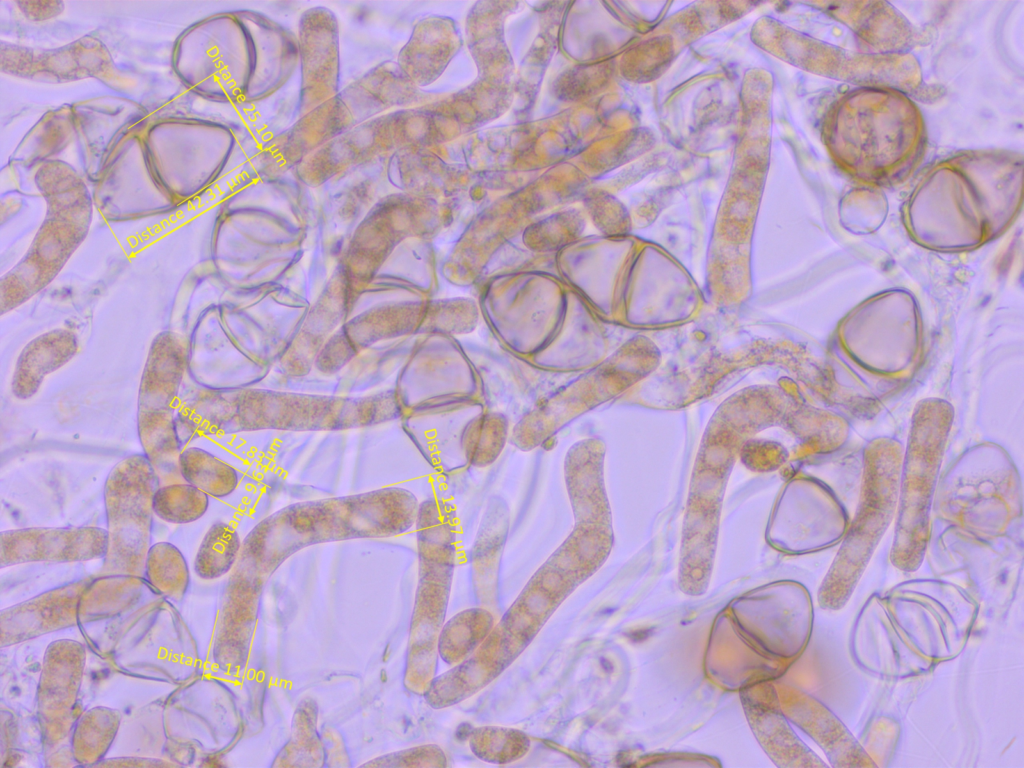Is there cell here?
I'll return each mask as SVG.
<instances>
[{
  "label": "cell",
  "instance_id": "1",
  "mask_svg": "<svg viewBox=\"0 0 1024 768\" xmlns=\"http://www.w3.org/2000/svg\"><path fill=\"white\" fill-rule=\"evenodd\" d=\"M298 63L297 35L249 9L217 13L190 25L172 51L180 81L220 103L267 99L290 80Z\"/></svg>",
  "mask_w": 1024,
  "mask_h": 768
},
{
  "label": "cell",
  "instance_id": "2",
  "mask_svg": "<svg viewBox=\"0 0 1024 768\" xmlns=\"http://www.w3.org/2000/svg\"><path fill=\"white\" fill-rule=\"evenodd\" d=\"M419 505L412 492L398 487L290 504L250 531L234 573L263 574L304 545L402 534L415 525Z\"/></svg>",
  "mask_w": 1024,
  "mask_h": 768
},
{
  "label": "cell",
  "instance_id": "3",
  "mask_svg": "<svg viewBox=\"0 0 1024 768\" xmlns=\"http://www.w3.org/2000/svg\"><path fill=\"white\" fill-rule=\"evenodd\" d=\"M386 399L341 400L301 395L259 398L208 392L187 401L178 412V428L189 441L203 434L282 431H338L376 425L395 418Z\"/></svg>",
  "mask_w": 1024,
  "mask_h": 768
},
{
  "label": "cell",
  "instance_id": "4",
  "mask_svg": "<svg viewBox=\"0 0 1024 768\" xmlns=\"http://www.w3.org/2000/svg\"><path fill=\"white\" fill-rule=\"evenodd\" d=\"M34 182L47 213L23 259L0 283L1 311L19 306L48 285L85 238L92 219V199L73 166L53 159L43 163Z\"/></svg>",
  "mask_w": 1024,
  "mask_h": 768
},
{
  "label": "cell",
  "instance_id": "5",
  "mask_svg": "<svg viewBox=\"0 0 1024 768\" xmlns=\"http://www.w3.org/2000/svg\"><path fill=\"white\" fill-rule=\"evenodd\" d=\"M903 447L880 437L864 449L863 477L855 517L818 593L823 609L848 602L878 543L896 515Z\"/></svg>",
  "mask_w": 1024,
  "mask_h": 768
},
{
  "label": "cell",
  "instance_id": "6",
  "mask_svg": "<svg viewBox=\"0 0 1024 768\" xmlns=\"http://www.w3.org/2000/svg\"><path fill=\"white\" fill-rule=\"evenodd\" d=\"M949 404L922 402L912 418L900 471L891 562L902 571L917 570L929 538L930 509L944 449L952 425Z\"/></svg>",
  "mask_w": 1024,
  "mask_h": 768
},
{
  "label": "cell",
  "instance_id": "7",
  "mask_svg": "<svg viewBox=\"0 0 1024 768\" xmlns=\"http://www.w3.org/2000/svg\"><path fill=\"white\" fill-rule=\"evenodd\" d=\"M151 168L173 199H188L210 186L227 168L239 144L229 125L199 118H167L145 128Z\"/></svg>",
  "mask_w": 1024,
  "mask_h": 768
},
{
  "label": "cell",
  "instance_id": "8",
  "mask_svg": "<svg viewBox=\"0 0 1024 768\" xmlns=\"http://www.w3.org/2000/svg\"><path fill=\"white\" fill-rule=\"evenodd\" d=\"M159 482L144 453L126 456L110 470L103 492L108 549L102 575L144 577Z\"/></svg>",
  "mask_w": 1024,
  "mask_h": 768
},
{
  "label": "cell",
  "instance_id": "9",
  "mask_svg": "<svg viewBox=\"0 0 1024 768\" xmlns=\"http://www.w3.org/2000/svg\"><path fill=\"white\" fill-rule=\"evenodd\" d=\"M186 349L175 333L164 332L151 345L141 376L137 431L143 453L163 482L182 479L176 403L186 367Z\"/></svg>",
  "mask_w": 1024,
  "mask_h": 768
},
{
  "label": "cell",
  "instance_id": "10",
  "mask_svg": "<svg viewBox=\"0 0 1024 768\" xmlns=\"http://www.w3.org/2000/svg\"><path fill=\"white\" fill-rule=\"evenodd\" d=\"M300 85L297 116L337 96L340 88V32L335 13L327 7L306 9L297 31Z\"/></svg>",
  "mask_w": 1024,
  "mask_h": 768
},
{
  "label": "cell",
  "instance_id": "11",
  "mask_svg": "<svg viewBox=\"0 0 1024 768\" xmlns=\"http://www.w3.org/2000/svg\"><path fill=\"white\" fill-rule=\"evenodd\" d=\"M71 107L81 166L87 177L97 180L124 139L146 126L147 111L118 96H100Z\"/></svg>",
  "mask_w": 1024,
  "mask_h": 768
},
{
  "label": "cell",
  "instance_id": "12",
  "mask_svg": "<svg viewBox=\"0 0 1024 768\" xmlns=\"http://www.w3.org/2000/svg\"><path fill=\"white\" fill-rule=\"evenodd\" d=\"M85 647L60 639L46 649L37 689V713L46 746L61 742L72 731L85 667Z\"/></svg>",
  "mask_w": 1024,
  "mask_h": 768
},
{
  "label": "cell",
  "instance_id": "13",
  "mask_svg": "<svg viewBox=\"0 0 1024 768\" xmlns=\"http://www.w3.org/2000/svg\"><path fill=\"white\" fill-rule=\"evenodd\" d=\"M396 150L392 115L386 112L337 135L293 172L301 183L318 187L343 173L384 159Z\"/></svg>",
  "mask_w": 1024,
  "mask_h": 768
},
{
  "label": "cell",
  "instance_id": "14",
  "mask_svg": "<svg viewBox=\"0 0 1024 768\" xmlns=\"http://www.w3.org/2000/svg\"><path fill=\"white\" fill-rule=\"evenodd\" d=\"M356 126L337 96L320 104L270 138L255 160L262 179H274L293 171L325 143Z\"/></svg>",
  "mask_w": 1024,
  "mask_h": 768
},
{
  "label": "cell",
  "instance_id": "15",
  "mask_svg": "<svg viewBox=\"0 0 1024 768\" xmlns=\"http://www.w3.org/2000/svg\"><path fill=\"white\" fill-rule=\"evenodd\" d=\"M108 532L96 526L27 527L0 533V567L103 559Z\"/></svg>",
  "mask_w": 1024,
  "mask_h": 768
},
{
  "label": "cell",
  "instance_id": "16",
  "mask_svg": "<svg viewBox=\"0 0 1024 768\" xmlns=\"http://www.w3.org/2000/svg\"><path fill=\"white\" fill-rule=\"evenodd\" d=\"M2 70L47 82L73 81L107 72L111 57L97 39L84 37L56 49H32L2 45Z\"/></svg>",
  "mask_w": 1024,
  "mask_h": 768
},
{
  "label": "cell",
  "instance_id": "17",
  "mask_svg": "<svg viewBox=\"0 0 1024 768\" xmlns=\"http://www.w3.org/2000/svg\"><path fill=\"white\" fill-rule=\"evenodd\" d=\"M777 693L786 718L816 742L833 767L877 766L843 722L823 703L786 685L779 686Z\"/></svg>",
  "mask_w": 1024,
  "mask_h": 768
},
{
  "label": "cell",
  "instance_id": "18",
  "mask_svg": "<svg viewBox=\"0 0 1024 768\" xmlns=\"http://www.w3.org/2000/svg\"><path fill=\"white\" fill-rule=\"evenodd\" d=\"M741 700L755 737L778 767H827L792 730L771 683L742 689Z\"/></svg>",
  "mask_w": 1024,
  "mask_h": 768
},
{
  "label": "cell",
  "instance_id": "19",
  "mask_svg": "<svg viewBox=\"0 0 1024 768\" xmlns=\"http://www.w3.org/2000/svg\"><path fill=\"white\" fill-rule=\"evenodd\" d=\"M81 580L54 588L1 611L2 646L12 645L75 624L81 596L89 586Z\"/></svg>",
  "mask_w": 1024,
  "mask_h": 768
},
{
  "label": "cell",
  "instance_id": "20",
  "mask_svg": "<svg viewBox=\"0 0 1024 768\" xmlns=\"http://www.w3.org/2000/svg\"><path fill=\"white\" fill-rule=\"evenodd\" d=\"M604 447L594 438L574 443L564 459V479L576 524L608 525L603 486Z\"/></svg>",
  "mask_w": 1024,
  "mask_h": 768
},
{
  "label": "cell",
  "instance_id": "21",
  "mask_svg": "<svg viewBox=\"0 0 1024 768\" xmlns=\"http://www.w3.org/2000/svg\"><path fill=\"white\" fill-rule=\"evenodd\" d=\"M417 87L396 61H384L342 88L338 97L358 125L394 107L412 104Z\"/></svg>",
  "mask_w": 1024,
  "mask_h": 768
},
{
  "label": "cell",
  "instance_id": "22",
  "mask_svg": "<svg viewBox=\"0 0 1024 768\" xmlns=\"http://www.w3.org/2000/svg\"><path fill=\"white\" fill-rule=\"evenodd\" d=\"M78 349L75 334L55 329L31 340L21 351L12 375L11 390L26 400L34 396L44 378L68 363Z\"/></svg>",
  "mask_w": 1024,
  "mask_h": 768
},
{
  "label": "cell",
  "instance_id": "23",
  "mask_svg": "<svg viewBox=\"0 0 1024 768\" xmlns=\"http://www.w3.org/2000/svg\"><path fill=\"white\" fill-rule=\"evenodd\" d=\"M75 138L71 105L47 112L26 134L14 150L11 163L21 168H36L56 159Z\"/></svg>",
  "mask_w": 1024,
  "mask_h": 768
},
{
  "label": "cell",
  "instance_id": "24",
  "mask_svg": "<svg viewBox=\"0 0 1024 768\" xmlns=\"http://www.w3.org/2000/svg\"><path fill=\"white\" fill-rule=\"evenodd\" d=\"M121 723L118 710L96 706L85 711L74 723L71 754L81 766H95L110 749Z\"/></svg>",
  "mask_w": 1024,
  "mask_h": 768
},
{
  "label": "cell",
  "instance_id": "25",
  "mask_svg": "<svg viewBox=\"0 0 1024 768\" xmlns=\"http://www.w3.org/2000/svg\"><path fill=\"white\" fill-rule=\"evenodd\" d=\"M178 468L185 482L214 498L231 495L240 481L236 468L200 447L182 450Z\"/></svg>",
  "mask_w": 1024,
  "mask_h": 768
},
{
  "label": "cell",
  "instance_id": "26",
  "mask_svg": "<svg viewBox=\"0 0 1024 768\" xmlns=\"http://www.w3.org/2000/svg\"><path fill=\"white\" fill-rule=\"evenodd\" d=\"M242 542L237 530L224 521L214 522L206 531L194 558V572L204 580L227 574L238 561Z\"/></svg>",
  "mask_w": 1024,
  "mask_h": 768
},
{
  "label": "cell",
  "instance_id": "27",
  "mask_svg": "<svg viewBox=\"0 0 1024 768\" xmlns=\"http://www.w3.org/2000/svg\"><path fill=\"white\" fill-rule=\"evenodd\" d=\"M144 578L162 595L179 601L189 587L190 571L182 552L174 544L162 541L149 548Z\"/></svg>",
  "mask_w": 1024,
  "mask_h": 768
},
{
  "label": "cell",
  "instance_id": "28",
  "mask_svg": "<svg viewBox=\"0 0 1024 768\" xmlns=\"http://www.w3.org/2000/svg\"><path fill=\"white\" fill-rule=\"evenodd\" d=\"M508 434L509 424L502 414L487 413L471 419L461 436L467 461L476 467L491 465L505 447Z\"/></svg>",
  "mask_w": 1024,
  "mask_h": 768
},
{
  "label": "cell",
  "instance_id": "29",
  "mask_svg": "<svg viewBox=\"0 0 1024 768\" xmlns=\"http://www.w3.org/2000/svg\"><path fill=\"white\" fill-rule=\"evenodd\" d=\"M208 507L209 496L187 482L158 486L153 496L154 514L167 523L195 522L206 513Z\"/></svg>",
  "mask_w": 1024,
  "mask_h": 768
},
{
  "label": "cell",
  "instance_id": "30",
  "mask_svg": "<svg viewBox=\"0 0 1024 768\" xmlns=\"http://www.w3.org/2000/svg\"><path fill=\"white\" fill-rule=\"evenodd\" d=\"M529 739L521 731L482 727L471 733V750L484 761L506 763L521 758L529 749Z\"/></svg>",
  "mask_w": 1024,
  "mask_h": 768
},
{
  "label": "cell",
  "instance_id": "31",
  "mask_svg": "<svg viewBox=\"0 0 1024 768\" xmlns=\"http://www.w3.org/2000/svg\"><path fill=\"white\" fill-rule=\"evenodd\" d=\"M480 610L462 612L447 623L439 639V652L446 660L454 661L465 657L482 641L489 630L490 622L479 626L477 622L487 613Z\"/></svg>",
  "mask_w": 1024,
  "mask_h": 768
},
{
  "label": "cell",
  "instance_id": "32",
  "mask_svg": "<svg viewBox=\"0 0 1024 768\" xmlns=\"http://www.w3.org/2000/svg\"><path fill=\"white\" fill-rule=\"evenodd\" d=\"M440 751L441 749L435 746L410 748L377 757L362 764L361 767L424 766L421 761L428 759L429 755Z\"/></svg>",
  "mask_w": 1024,
  "mask_h": 768
},
{
  "label": "cell",
  "instance_id": "33",
  "mask_svg": "<svg viewBox=\"0 0 1024 768\" xmlns=\"http://www.w3.org/2000/svg\"><path fill=\"white\" fill-rule=\"evenodd\" d=\"M16 4L25 17L33 21L53 18L64 10L61 1H18Z\"/></svg>",
  "mask_w": 1024,
  "mask_h": 768
},
{
  "label": "cell",
  "instance_id": "34",
  "mask_svg": "<svg viewBox=\"0 0 1024 768\" xmlns=\"http://www.w3.org/2000/svg\"><path fill=\"white\" fill-rule=\"evenodd\" d=\"M95 766L97 767H159V766H176L174 763L166 762L164 760L152 759V758H141V757H117L110 759H103Z\"/></svg>",
  "mask_w": 1024,
  "mask_h": 768
}]
</instances>
